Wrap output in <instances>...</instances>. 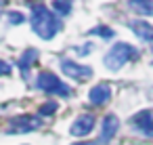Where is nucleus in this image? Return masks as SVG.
I'll return each instance as SVG.
<instances>
[{
	"mask_svg": "<svg viewBox=\"0 0 153 145\" xmlns=\"http://www.w3.org/2000/svg\"><path fill=\"white\" fill-rule=\"evenodd\" d=\"M30 25L32 32L42 38V40H53L59 30H61V19L55 15L53 9L44 7V4H34L32 7V17H30Z\"/></svg>",
	"mask_w": 153,
	"mask_h": 145,
	"instance_id": "f257e3e1",
	"label": "nucleus"
},
{
	"mask_svg": "<svg viewBox=\"0 0 153 145\" xmlns=\"http://www.w3.org/2000/svg\"><path fill=\"white\" fill-rule=\"evenodd\" d=\"M132 59H138V51L132 44H128V42H117V44H113L107 51V55L103 57V63H105L107 70L117 72V70H122Z\"/></svg>",
	"mask_w": 153,
	"mask_h": 145,
	"instance_id": "f03ea898",
	"label": "nucleus"
},
{
	"mask_svg": "<svg viewBox=\"0 0 153 145\" xmlns=\"http://www.w3.org/2000/svg\"><path fill=\"white\" fill-rule=\"evenodd\" d=\"M36 86L40 90H44L46 95H59V97H69L71 95V88L63 80H59L53 72H46V70L36 76Z\"/></svg>",
	"mask_w": 153,
	"mask_h": 145,
	"instance_id": "7ed1b4c3",
	"label": "nucleus"
},
{
	"mask_svg": "<svg viewBox=\"0 0 153 145\" xmlns=\"http://www.w3.org/2000/svg\"><path fill=\"white\" fill-rule=\"evenodd\" d=\"M128 126L132 128V132H136L140 137L153 139V109H140V111H136L128 120Z\"/></svg>",
	"mask_w": 153,
	"mask_h": 145,
	"instance_id": "20e7f679",
	"label": "nucleus"
},
{
	"mask_svg": "<svg viewBox=\"0 0 153 145\" xmlns=\"http://www.w3.org/2000/svg\"><path fill=\"white\" fill-rule=\"evenodd\" d=\"M61 72L67 78L78 80V82H84V80H90L92 78V67L82 65V63H76L71 59H61Z\"/></svg>",
	"mask_w": 153,
	"mask_h": 145,
	"instance_id": "39448f33",
	"label": "nucleus"
},
{
	"mask_svg": "<svg viewBox=\"0 0 153 145\" xmlns=\"http://www.w3.org/2000/svg\"><path fill=\"white\" fill-rule=\"evenodd\" d=\"M40 124H42V118H38V116H17L11 120L7 132L9 135H23V132H32Z\"/></svg>",
	"mask_w": 153,
	"mask_h": 145,
	"instance_id": "423d86ee",
	"label": "nucleus"
},
{
	"mask_svg": "<svg viewBox=\"0 0 153 145\" xmlns=\"http://www.w3.org/2000/svg\"><path fill=\"white\" fill-rule=\"evenodd\" d=\"M117 128H120L117 116H115V114H107V116L101 120V130H99L97 143H99V145H107V143L117 135Z\"/></svg>",
	"mask_w": 153,
	"mask_h": 145,
	"instance_id": "0eeeda50",
	"label": "nucleus"
},
{
	"mask_svg": "<svg viewBox=\"0 0 153 145\" xmlns=\"http://www.w3.org/2000/svg\"><path fill=\"white\" fill-rule=\"evenodd\" d=\"M94 124H97V118H94L92 114H82V116H78V118L74 120L69 132H71L74 137H88V135L94 130Z\"/></svg>",
	"mask_w": 153,
	"mask_h": 145,
	"instance_id": "6e6552de",
	"label": "nucleus"
},
{
	"mask_svg": "<svg viewBox=\"0 0 153 145\" xmlns=\"http://www.w3.org/2000/svg\"><path fill=\"white\" fill-rule=\"evenodd\" d=\"M111 97H113V90H111V84H107V82L94 84V86L90 88V93H88V101H90L92 105H99V107L105 105V103H109Z\"/></svg>",
	"mask_w": 153,
	"mask_h": 145,
	"instance_id": "1a4fd4ad",
	"label": "nucleus"
},
{
	"mask_svg": "<svg viewBox=\"0 0 153 145\" xmlns=\"http://www.w3.org/2000/svg\"><path fill=\"white\" fill-rule=\"evenodd\" d=\"M36 59H38V51H36V49H27V51H23V55L19 57L17 67L21 70L23 80H27V78H30V67L34 65V61H36Z\"/></svg>",
	"mask_w": 153,
	"mask_h": 145,
	"instance_id": "9d476101",
	"label": "nucleus"
},
{
	"mask_svg": "<svg viewBox=\"0 0 153 145\" xmlns=\"http://www.w3.org/2000/svg\"><path fill=\"white\" fill-rule=\"evenodd\" d=\"M130 30L145 42H153V25H149L147 21H130L128 23Z\"/></svg>",
	"mask_w": 153,
	"mask_h": 145,
	"instance_id": "9b49d317",
	"label": "nucleus"
},
{
	"mask_svg": "<svg viewBox=\"0 0 153 145\" xmlns=\"http://www.w3.org/2000/svg\"><path fill=\"white\" fill-rule=\"evenodd\" d=\"M128 7L138 15L153 17V0H132V2H128Z\"/></svg>",
	"mask_w": 153,
	"mask_h": 145,
	"instance_id": "f8f14e48",
	"label": "nucleus"
},
{
	"mask_svg": "<svg viewBox=\"0 0 153 145\" xmlns=\"http://www.w3.org/2000/svg\"><path fill=\"white\" fill-rule=\"evenodd\" d=\"M53 11H59V15H69L71 13V2H53Z\"/></svg>",
	"mask_w": 153,
	"mask_h": 145,
	"instance_id": "ddd939ff",
	"label": "nucleus"
},
{
	"mask_svg": "<svg viewBox=\"0 0 153 145\" xmlns=\"http://www.w3.org/2000/svg\"><path fill=\"white\" fill-rule=\"evenodd\" d=\"M57 101H48V103H44V105H40V109H38V114L40 116H51L53 111H57Z\"/></svg>",
	"mask_w": 153,
	"mask_h": 145,
	"instance_id": "4468645a",
	"label": "nucleus"
},
{
	"mask_svg": "<svg viewBox=\"0 0 153 145\" xmlns=\"http://www.w3.org/2000/svg\"><path fill=\"white\" fill-rule=\"evenodd\" d=\"M90 34H97V36H103V38H113V30H109L107 25H99V28H94V30H90Z\"/></svg>",
	"mask_w": 153,
	"mask_h": 145,
	"instance_id": "2eb2a0df",
	"label": "nucleus"
},
{
	"mask_svg": "<svg viewBox=\"0 0 153 145\" xmlns=\"http://www.w3.org/2000/svg\"><path fill=\"white\" fill-rule=\"evenodd\" d=\"M21 21H23V15H21L19 11L9 13V25H13V23H21Z\"/></svg>",
	"mask_w": 153,
	"mask_h": 145,
	"instance_id": "dca6fc26",
	"label": "nucleus"
},
{
	"mask_svg": "<svg viewBox=\"0 0 153 145\" xmlns=\"http://www.w3.org/2000/svg\"><path fill=\"white\" fill-rule=\"evenodd\" d=\"M11 72H13L11 63H7V61H2V59H0V76H9Z\"/></svg>",
	"mask_w": 153,
	"mask_h": 145,
	"instance_id": "f3484780",
	"label": "nucleus"
},
{
	"mask_svg": "<svg viewBox=\"0 0 153 145\" xmlns=\"http://www.w3.org/2000/svg\"><path fill=\"white\" fill-rule=\"evenodd\" d=\"M92 46H94V44H92V42H88V44H84V49H74V51H76L78 55H82V57H86V55H88V53L92 51Z\"/></svg>",
	"mask_w": 153,
	"mask_h": 145,
	"instance_id": "a211bd4d",
	"label": "nucleus"
},
{
	"mask_svg": "<svg viewBox=\"0 0 153 145\" xmlns=\"http://www.w3.org/2000/svg\"><path fill=\"white\" fill-rule=\"evenodd\" d=\"M71 145H99V143H71Z\"/></svg>",
	"mask_w": 153,
	"mask_h": 145,
	"instance_id": "6ab92c4d",
	"label": "nucleus"
},
{
	"mask_svg": "<svg viewBox=\"0 0 153 145\" xmlns=\"http://www.w3.org/2000/svg\"><path fill=\"white\" fill-rule=\"evenodd\" d=\"M151 53H153V42H151Z\"/></svg>",
	"mask_w": 153,
	"mask_h": 145,
	"instance_id": "aec40b11",
	"label": "nucleus"
}]
</instances>
